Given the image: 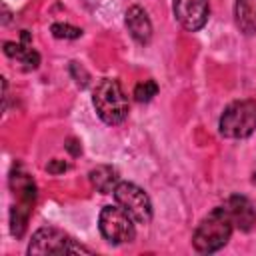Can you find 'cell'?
<instances>
[{
    "mask_svg": "<svg viewBox=\"0 0 256 256\" xmlns=\"http://www.w3.org/2000/svg\"><path fill=\"white\" fill-rule=\"evenodd\" d=\"M226 210L230 212L232 216V222H234V228L242 230V232H250L256 224V208L254 204L242 196V194H230L224 202Z\"/></svg>",
    "mask_w": 256,
    "mask_h": 256,
    "instance_id": "8",
    "label": "cell"
},
{
    "mask_svg": "<svg viewBox=\"0 0 256 256\" xmlns=\"http://www.w3.org/2000/svg\"><path fill=\"white\" fill-rule=\"evenodd\" d=\"M10 188L12 192L16 194L18 198V204H24V206H34L36 202V182L32 180L30 174H26L22 170L20 164H16L12 168V174H10Z\"/></svg>",
    "mask_w": 256,
    "mask_h": 256,
    "instance_id": "10",
    "label": "cell"
},
{
    "mask_svg": "<svg viewBox=\"0 0 256 256\" xmlns=\"http://www.w3.org/2000/svg\"><path fill=\"white\" fill-rule=\"evenodd\" d=\"M4 52H6V56L18 60L24 70H36L38 64H40V54L30 44H24V42H4Z\"/></svg>",
    "mask_w": 256,
    "mask_h": 256,
    "instance_id": "13",
    "label": "cell"
},
{
    "mask_svg": "<svg viewBox=\"0 0 256 256\" xmlns=\"http://www.w3.org/2000/svg\"><path fill=\"white\" fill-rule=\"evenodd\" d=\"M252 182L256 184V170H254V174H252Z\"/></svg>",
    "mask_w": 256,
    "mask_h": 256,
    "instance_id": "20",
    "label": "cell"
},
{
    "mask_svg": "<svg viewBox=\"0 0 256 256\" xmlns=\"http://www.w3.org/2000/svg\"><path fill=\"white\" fill-rule=\"evenodd\" d=\"M70 72H72V76L76 78V82H78V86H80V76L88 82V74H86V70L78 64V62H70Z\"/></svg>",
    "mask_w": 256,
    "mask_h": 256,
    "instance_id": "18",
    "label": "cell"
},
{
    "mask_svg": "<svg viewBox=\"0 0 256 256\" xmlns=\"http://www.w3.org/2000/svg\"><path fill=\"white\" fill-rule=\"evenodd\" d=\"M172 12L178 24L188 32H198L210 16L208 0H172Z\"/></svg>",
    "mask_w": 256,
    "mask_h": 256,
    "instance_id": "7",
    "label": "cell"
},
{
    "mask_svg": "<svg viewBox=\"0 0 256 256\" xmlns=\"http://www.w3.org/2000/svg\"><path fill=\"white\" fill-rule=\"evenodd\" d=\"M158 94V84L154 80H142L134 86V98L138 102H150Z\"/></svg>",
    "mask_w": 256,
    "mask_h": 256,
    "instance_id": "16",
    "label": "cell"
},
{
    "mask_svg": "<svg viewBox=\"0 0 256 256\" xmlns=\"http://www.w3.org/2000/svg\"><path fill=\"white\" fill-rule=\"evenodd\" d=\"M234 222L226 206L212 208L196 226L192 234V246L200 254H212L224 248L232 236Z\"/></svg>",
    "mask_w": 256,
    "mask_h": 256,
    "instance_id": "1",
    "label": "cell"
},
{
    "mask_svg": "<svg viewBox=\"0 0 256 256\" xmlns=\"http://www.w3.org/2000/svg\"><path fill=\"white\" fill-rule=\"evenodd\" d=\"M98 230L104 236L106 242L110 244H126L132 242L136 236L134 228V218L120 206H104L98 214Z\"/></svg>",
    "mask_w": 256,
    "mask_h": 256,
    "instance_id": "5",
    "label": "cell"
},
{
    "mask_svg": "<svg viewBox=\"0 0 256 256\" xmlns=\"http://www.w3.org/2000/svg\"><path fill=\"white\" fill-rule=\"evenodd\" d=\"M30 212H32V208L30 206H24V204H14L10 208V232L16 238H22L24 236L26 226H28V218H30Z\"/></svg>",
    "mask_w": 256,
    "mask_h": 256,
    "instance_id": "14",
    "label": "cell"
},
{
    "mask_svg": "<svg viewBox=\"0 0 256 256\" xmlns=\"http://www.w3.org/2000/svg\"><path fill=\"white\" fill-rule=\"evenodd\" d=\"M50 32L54 38H60V40H76L82 36V28H76V26L64 24V22H54L50 26Z\"/></svg>",
    "mask_w": 256,
    "mask_h": 256,
    "instance_id": "15",
    "label": "cell"
},
{
    "mask_svg": "<svg viewBox=\"0 0 256 256\" xmlns=\"http://www.w3.org/2000/svg\"><path fill=\"white\" fill-rule=\"evenodd\" d=\"M218 130L224 138L242 140L256 132V100H234L230 102L218 120Z\"/></svg>",
    "mask_w": 256,
    "mask_h": 256,
    "instance_id": "3",
    "label": "cell"
},
{
    "mask_svg": "<svg viewBox=\"0 0 256 256\" xmlns=\"http://www.w3.org/2000/svg\"><path fill=\"white\" fill-rule=\"evenodd\" d=\"M46 170H48L50 174H62V172H66V170H68V164H66L64 160L54 158V160H50V162L46 164Z\"/></svg>",
    "mask_w": 256,
    "mask_h": 256,
    "instance_id": "17",
    "label": "cell"
},
{
    "mask_svg": "<svg viewBox=\"0 0 256 256\" xmlns=\"http://www.w3.org/2000/svg\"><path fill=\"white\" fill-rule=\"evenodd\" d=\"M66 148H68V150H70V152H72L74 156H78V154L82 152V148H80V144H78V142H76L74 138H70V140L66 142Z\"/></svg>",
    "mask_w": 256,
    "mask_h": 256,
    "instance_id": "19",
    "label": "cell"
},
{
    "mask_svg": "<svg viewBox=\"0 0 256 256\" xmlns=\"http://www.w3.org/2000/svg\"><path fill=\"white\" fill-rule=\"evenodd\" d=\"M88 178H90L92 186H94L100 194H112L114 188H116L118 182H120L118 170L112 168V166H106V164H100V166L92 168L90 174H88Z\"/></svg>",
    "mask_w": 256,
    "mask_h": 256,
    "instance_id": "12",
    "label": "cell"
},
{
    "mask_svg": "<svg viewBox=\"0 0 256 256\" xmlns=\"http://www.w3.org/2000/svg\"><path fill=\"white\" fill-rule=\"evenodd\" d=\"M92 104L98 118L110 126L124 122L128 116V100L122 84L116 78H102L96 84L92 92Z\"/></svg>",
    "mask_w": 256,
    "mask_h": 256,
    "instance_id": "2",
    "label": "cell"
},
{
    "mask_svg": "<svg viewBox=\"0 0 256 256\" xmlns=\"http://www.w3.org/2000/svg\"><path fill=\"white\" fill-rule=\"evenodd\" d=\"M234 22L244 36L256 34V0H236Z\"/></svg>",
    "mask_w": 256,
    "mask_h": 256,
    "instance_id": "11",
    "label": "cell"
},
{
    "mask_svg": "<svg viewBox=\"0 0 256 256\" xmlns=\"http://www.w3.org/2000/svg\"><path fill=\"white\" fill-rule=\"evenodd\" d=\"M112 194H114L116 204H120V206L134 218V222H138V224H148V222L152 220V214H154V210H152V200H150V196L146 194V190L140 188L138 184L120 180Z\"/></svg>",
    "mask_w": 256,
    "mask_h": 256,
    "instance_id": "6",
    "label": "cell"
},
{
    "mask_svg": "<svg viewBox=\"0 0 256 256\" xmlns=\"http://www.w3.org/2000/svg\"><path fill=\"white\" fill-rule=\"evenodd\" d=\"M30 256H44V254H92V250L80 242H76L70 234L60 228L44 226L32 234L28 244Z\"/></svg>",
    "mask_w": 256,
    "mask_h": 256,
    "instance_id": "4",
    "label": "cell"
},
{
    "mask_svg": "<svg viewBox=\"0 0 256 256\" xmlns=\"http://www.w3.org/2000/svg\"><path fill=\"white\" fill-rule=\"evenodd\" d=\"M124 24H126L130 36H132L138 44L146 46V44L152 40V22H150L148 12H146L142 6H138V4L130 6V8L126 10V14H124Z\"/></svg>",
    "mask_w": 256,
    "mask_h": 256,
    "instance_id": "9",
    "label": "cell"
}]
</instances>
